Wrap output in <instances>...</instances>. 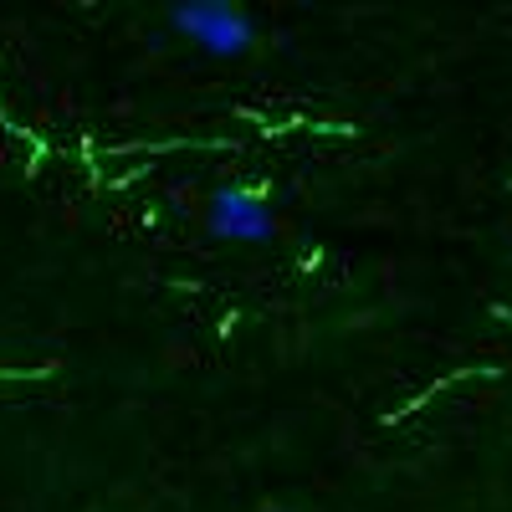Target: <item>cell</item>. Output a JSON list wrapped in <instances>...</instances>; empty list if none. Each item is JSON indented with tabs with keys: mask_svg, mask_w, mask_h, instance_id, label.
Masks as SVG:
<instances>
[{
	"mask_svg": "<svg viewBox=\"0 0 512 512\" xmlns=\"http://www.w3.org/2000/svg\"><path fill=\"white\" fill-rule=\"evenodd\" d=\"M169 31H180L195 52L216 57V62H241L256 52L262 41V26H256L251 11L226 6V0H185V6H169L164 11Z\"/></svg>",
	"mask_w": 512,
	"mask_h": 512,
	"instance_id": "cell-1",
	"label": "cell"
},
{
	"mask_svg": "<svg viewBox=\"0 0 512 512\" xmlns=\"http://www.w3.org/2000/svg\"><path fill=\"white\" fill-rule=\"evenodd\" d=\"M205 231L226 246H272L277 241V210L251 185H216L205 195Z\"/></svg>",
	"mask_w": 512,
	"mask_h": 512,
	"instance_id": "cell-2",
	"label": "cell"
},
{
	"mask_svg": "<svg viewBox=\"0 0 512 512\" xmlns=\"http://www.w3.org/2000/svg\"><path fill=\"white\" fill-rule=\"evenodd\" d=\"M267 512H287V507H267Z\"/></svg>",
	"mask_w": 512,
	"mask_h": 512,
	"instance_id": "cell-3",
	"label": "cell"
}]
</instances>
